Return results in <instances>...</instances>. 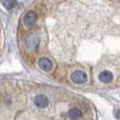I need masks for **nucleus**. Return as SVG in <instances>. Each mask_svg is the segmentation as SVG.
<instances>
[{"label":"nucleus","instance_id":"nucleus-7","mask_svg":"<svg viewBox=\"0 0 120 120\" xmlns=\"http://www.w3.org/2000/svg\"><path fill=\"white\" fill-rule=\"evenodd\" d=\"M82 116V113L78 108H73L68 111V117L72 120H79Z\"/></svg>","mask_w":120,"mask_h":120},{"label":"nucleus","instance_id":"nucleus-8","mask_svg":"<svg viewBox=\"0 0 120 120\" xmlns=\"http://www.w3.org/2000/svg\"><path fill=\"white\" fill-rule=\"evenodd\" d=\"M2 4H3V6L5 8L12 10V8H14L15 6L17 5V1L16 0H3V1H2Z\"/></svg>","mask_w":120,"mask_h":120},{"label":"nucleus","instance_id":"nucleus-2","mask_svg":"<svg viewBox=\"0 0 120 120\" xmlns=\"http://www.w3.org/2000/svg\"><path fill=\"white\" fill-rule=\"evenodd\" d=\"M71 79H72L75 83H83L87 80V76L82 71H75V72L71 75Z\"/></svg>","mask_w":120,"mask_h":120},{"label":"nucleus","instance_id":"nucleus-6","mask_svg":"<svg viewBox=\"0 0 120 120\" xmlns=\"http://www.w3.org/2000/svg\"><path fill=\"white\" fill-rule=\"evenodd\" d=\"M98 78H99V80L101 81V82L109 83L113 80V74L111 72H109V71H103V72H101L99 74Z\"/></svg>","mask_w":120,"mask_h":120},{"label":"nucleus","instance_id":"nucleus-1","mask_svg":"<svg viewBox=\"0 0 120 120\" xmlns=\"http://www.w3.org/2000/svg\"><path fill=\"white\" fill-rule=\"evenodd\" d=\"M37 19H38L37 13L31 11V12L26 13V14L24 15V17H23V23L25 24V26L31 27V26H33V25L36 23Z\"/></svg>","mask_w":120,"mask_h":120},{"label":"nucleus","instance_id":"nucleus-4","mask_svg":"<svg viewBox=\"0 0 120 120\" xmlns=\"http://www.w3.org/2000/svg\"><path fill=\"white\" fill-rule=\"evenodd\" d=\"M34 103H35V105H37L38 108L44 109L49 105V99H48V97H45L44 95H38V96H36L35 99H34Z\"/></svg>","mask_w":120,"mask_h":120},{"label":"nucleus","instance_id":"nucleus-3","mask_svg":"<svg viewBox=\"0 0 120 120\" xmlns=\"http://www.w3.org/2000/svg\"><path fill=\"white\" fill-rule=\"evenodd\" d=\"M39 42H40V39L34 35H30L26 38V40H25V44H26L29 50H35L39 45Z\"/></svg>","mask_w":120,"mask_h":120},{"label":"nucleus","instance_id":"nucleus-5","mask_svg":"<svg viewBox=\"0 0 120 120\" xmlns=\"http://www.w3.org/2000/svg\"><path fill=\"white\" fill-rule=\"evenodd\" d=\"M38 65H39V68H41V70L45 71V72H49V71L52 70V61H51L49 58H45V57H43V58H40L38 60Z\"/></svg>","mask_w":120,"mask_h":120}]
</instances>
